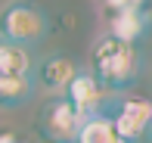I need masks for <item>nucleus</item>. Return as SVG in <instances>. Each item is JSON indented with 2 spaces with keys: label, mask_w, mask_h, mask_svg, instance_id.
<instances>
[{
  "label": "nucleus",
  "mask_w": 152,
  "mask_h": 143,
  "mask_svg": "<svg viewBox=\"0 0 152 143\" xmlns=\"http://www.w3.org/2000/svg\"><path fill=\"white\" fill-rule=\"evenodd\" d=\"M90 65L93 78L102 84V90H127L140 75V50L137 44L118 40L112 34H102L90 50Z\"/></svg>",
  "instance_id": "nucleus-1"
},
{
  "label": "nucleus",
  "mask_w": 152,
  "mask_h": 143,
  "mask_svg": "<svg viewBox=\"0 0 152 143\" xmlns=\"http://www.w3.org/2000/svg\"><path fill=\"white\" fill-rule=\"evenodd\" d=\"M47 34V16L28 0H12L0 10V37L31 47Z\"/></svg>",
  "instance_id": "nucleus-2"
},
{
  "label": "nucleus",
  "mask_w": 152,
  "mask_h": 143,
  "mask_svg": "<svg viewBox=\"0 0 152 143\" xmlns=\"http://www.w3.org/2000/svg\"><path fill=\"white\" fill-rule=\"evenodd\" d=\"M81 115L68 106L65 97L50 100L37 115V137L44 143H75L81 131Z\"/></svg>",
  "instance_id": "nucleus-3"
},
{
  "label": "nucleus",
  "mask_w": 152,
  "mask_h": 143,
  "mask_svg": "<svg viewBox=\"0 0 152 143\" xmlns=\"http://www.w3.org/2000/svg\"><path fill=\"white\" fill-rule=\"evenodd\" d=\"M112 125L124 143H140L152 134V103L146 97H127L121 100L112 115Z\"/></svg>",
  "instance_id": "nucleus-4"
},
{
  "label": "nucleus",
  "mask_w": 152,
  "mask_h": 143,
  "mask_svg": "<svg viewBox=\"0 0 152 143\" xmlns=\"http://www.w3.org/2000/svg\"><path fill=\"white\" fill-rule=\"evenodd\" d=\"M62 97L68 100V106H72L81 118H90V115L102 112V97H106V90H102V84L93 78V72L78 69L75 78L68 81V87L62 90Z\"/></svg>",
  "instance_id": "nucleus-5"
},
{
  "label": "nucleus",
  "mask_w": 152,
  "mask_h": 143,
  "mask_svg": "<svg viewBox=\"0 0 152 143\" xmlns=\"http://www.w3.org/2000/svg\"><path fill=\"white\" fill-rule=\"evenodd\" d=\"M75 72H78V65H75L68 56L53 53V56L40 59V65H37V84L44 87V90H50V93H62L68 87V81L75 78Z\"/></svg>",
  "instance_id": "nucleus-6"
},
{
  "label": "nucleus",
  "mask_w": 152,
  "mask_h": 143,
  "mask_svg": "<svg viewBox=\"0 0 152 143\" xmlns=\"http://www.w3.org/2000/svg\"><path fill=\"white\" fill-rule=\"evenodd\" d=\"M146 28H149V19L143 10H115L109 16V34L127 40V44H137V37H143Z\"/></svg>",
  "instance_id": "nucleus-7"
},
{
  "label": "nucleus",
  "mask_w": 152,
  "mask_h": 143,
  "mask_svg": "<svg viewBox=\"0 0 152 143\" xmlns=\"http://www.w3.org/2000/svg\"><path fill=\"white\" fill-rule=\"evenodd\" d=\"M75 143H124V140L118 137L109 112H96V115L81 121V131H78V140Z\"/></svg>",
  "instance_id": "nucleus-8"
},
{
  "label": "nucleus",
  "mask_w": 152,
  "mask_h": 143,
  "mask_svg": "<svg viewBox=\"0 0 152 143\" xmlns=\"http://www.w3.org/2000/svg\"><path fill=\"white\" fill-rule=\"evenodd\" d=\"M31 75H0V109H19L31 97Z\"/></svg>",
  "instance_id": "nucleus-9"
},
{
  "label": "nucleus",
  "mask_w": 152,
  "mask_h": 143,
  "mask_svg": "<svg viewBox=\"0 0 152 143\" xmlns=\"http://www.w3.org/2000/svg\"><path fill=\"white\" fill-rule=\"evenodd\" d=\"M0 75H31V53H28V47L0 37Z\"/></svg>",
  "instance_id": "nucleus-10"
},
{
  "label": "nucleus",
  "mask_w": 152,
  "mask_h": 143,
  "mask_svg": "<svg viewBox=\"0 0 152 143\" xmlns=\"http://www.w3.org/2000/svg\"><path fill=\"white\" fill-rule=\"evenodd\" d=\"M106 6H109V12H115V10H143L146 0H106Z\"/></svg>",
  "instance_id": "nucleus-11"
},
{
  "label": "nucleus",
  "mask_w": 152,
  "mask_h": 143,
  "mask_svg": "<svg viewBox=\"0 0 152 143\" xmlns=\"http://www.w3.org/2000/svg\"><path fill=\"white\" fill-rule=\"evenodd\" d=\"M0 143H28V137L12 134V131H0Z\"/></svg>",
  "instance_id": "nucleus-12"
}]
</instances>
